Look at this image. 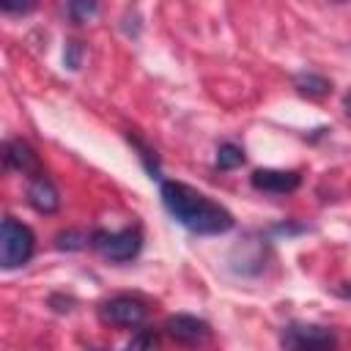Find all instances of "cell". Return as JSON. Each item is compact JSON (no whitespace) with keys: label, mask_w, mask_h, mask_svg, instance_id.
I'll list each match as a JSON object with an SVG mask.
<instances>
[{"label":"cell","mask_w":351,"mask_h":351,"mask_svg":"<svg viewBox=\"0 0 351 351\" xmlns=\"http://www.w3.org/2000/svg\"><path fill=\"white\" fill-rule=\"evenodd\" d=\"M159 192H162V203L170 211V217L192 233L217 236V233H225L233 228V214L189 184L162 181Z\"/></svg>","instance_id":"1"},{"label":"cell","mask_w":351,"mask_h":351,"mask_svg":"<svg viewBox=\"0 0 351 351\" xmlns=\"http://www.w3.org/2000/svg\"><path fill=\"white\" fill-rule=\"evenodd\" d=\"M36 250V236L27 225L14 217H5L0 225V263L3 269H16L30 261Z\"/></svg>","instance_id":"2"},{"label":"cell","mask_w":351,"mask_h":351,"mask_svg":"<svg viewBox=\"0 0 351 351\" xmlns=\"http://www.w3.org/2000/svg\"><path fill=\"white\" fill-rule=\"evenodd\" d=\"M101 258L107 261H115V263H123V261H132L140 247H143V233L140 228H123V230H96L90 233V241H88Z\"/></svg>","instance_id":"3"},{"label":"cell","mask_w":351,"mask_h":351,"mask_svg":"<svg viewBox=\"0 0 351 351\" xmlns=\"http://www.w3.org/2000/svg\"><path fill=\"white\" fill-rule=\"evenodd\" d=\"M145 315H148V307L137 296H112V299L99 304V321L107 324V326L134 329L145 321Z\"/></svg>","instance_id":"4"},{"label":"cell","mask_w":351,"mask_h":351,"mask_svg":"<svg viewBox=\"0 0 351 351\" xmlns=\"http://www.w3.org/2000/svg\"><path fill=\"white\" fill-rule=\"evenodd\" d=\"M280 343H282L285 348H310V351H315V348H332V346L337 343V337H335V332L326 329V326H315V324H291V326H285Z\"/></svg>","instance_id":"5"},{"label":"cell","mask_w":351,"mask_h":351,"mask_svg":"<svg viewBox=\"0 0 351 351\" xmlns=\"http://www.w3.org/2000/svg\"><path fill=\"white\" fill-rule=\"evenodd\" d=\"M3 156H5V165H8V167L19 170V173L27 176V178L44 176V167H41L38 154H36L33 145L25 143V140H8L5 148H3Z\"/></svg>","instance_id":"6"},{"label":"cell","mask_w":351,"mask_h":351,"mask_svg":"<svg viewBox=\"0 0 351 351\" xmlns=\"http://www.w3.org/2000/svg\"><path fill=\"white\" fill-rule=\"evenodd\" d=\"M250 184L258 192L269 195H288L302 184V176L296 170H255L250 176Z\"/></svg>","instance_id":"7"},{"label":"cell","mask_w":351,"mask_h":351,"mask_svg":"<svg viewBox=\"0 0 351 351\" xmlns=\"http://www.w3.org/2000/svg\"><path fill=\"white\" fill-rule=\"evenodd\" d=\"M165 332H167L173 340H178V343H203V340L211 335V326H208L203 318H197V315L181 313V315L167 318Z\"/></svg>","instance_id":"8"},{"label":"cell","mask_w":351,"mask_h":351,"mask_svg":"<svg viewBox=\"0 0 351 351\" xmlns=\"http://www.w3.org/2000/svg\"><path fill=\"white\" fill-rule=\"evenodd\" d=\"M27 203H30L38 214H52V211H58V206H60V195H58L55 184H52L47 176H36V178H30V184H27Z\"/></svg>","instance_id":"9"},{"label":"cell","mask_w":351,"mask_h":351,"mask_svg":"<svg viewBox=\"0 0 351 351\" xmlns=\"http://www.w3.org/2000/svg\"><path fill=\"white\" fill-rule=\"evenodd\" d=\"M293 88L302 93V96H310V99H321L326 93H332V82L321 74H313V71H304V74H296L293 77Z\"/></svg>","instance_id":"10"},{"label":"cell","mask_w":351,"mask_h":351,"mask_svg":"<svg viewBox=\"0 0 351 351\" xmlns=\"http://www.w3.org/2000/svg\"><path fill=\"white\" fill-rule=\"evenodd\" d=\"M63 5L74 25H85L99 14V0H63Z\"/></svg>","instance_id":"11"},{"label":"cell","mask_w":351,"mask_h":351,"mask_svg":"<svg viewBox=\"0 0 351 351\" xmlns=\"http://www.w3.org/2000/svg\"><path fill=\"white\" fill-rule=\"evenodd\" d=\"M244 151L236 145V143H222L217 148V167L219 170H233V167H241L244 165Z\"/></svg>","instance_id":"12"},{"label":"cell","mask_w":351,"mask_h":351,"mask_svg":"<svg viewBox=\"0 0 351 351\" xmlns=\"http://www.w3.org/2000/svg\"><path fill=\"white\" fill-rule=\"evenodd\" d=\"M129 143L140 151V159H143V165L148 167V173H151L154 178H159V162H156V154H154L148 145H143V140H140V137H134V134H129Z\"/></svg>","instance_id":"13"},{"label":"cell","mask_w":351,"mask_h":351,"mask_svg":"<svg viewBox=\"0 0 351 351\" xmlns=\"http://www.w3.org/2000/svg\"><path fill=\"white\" fill-rule=\"evenodd\" d=\"M38 5V0H0V8L11 16H25Z\"/></svg>","instance_id":"14"},{"label":"cell","mask_w":351,"mask_h":351,"mask_svg":"<svg viewBox=\"0 0 351 351\" xmlns=\"http://www.w3.org/2000/svg\"><path fill=\"white\" fill-rule=\"evenodd\" d=\"M85 241H88V236H82L77 230H66L58 236V250H80V247H85Z\"/></svg>","instance_id":"15"},{"label":"cell","mask_w":351,"mask_h":351,"mask_svg":"<svg viewBox=\"0 0 351 351\" xmlns=\"http://www.w3.org/2000/svg\"><path fill=\"white\" fill-rule=\"evenodd\" d=\"M80 55H82L80 41H66V66L69 69H80Z\"/></svg>","instance_id":"16"},{"label":"cell","mask_w":351,"mask_h":351,"mask_svg":"<svg viewBox=\"0 0 351 351\" xmlns=\"http://www.w3.org/2000/svg\"><path fill=\"white\" fill-rule=\"evenodd\" d=\"M156 343H159V337H156L154 332H143L140 337H132V343H129V346H132V348H137V346H156Z\"/></svg>","instance_id":"17"},{"label":"cell","mask_w":351,"mask_h":351,"mask_svg":"<svg viewBox=\"0 0 351 351\" xmlns=\"http://www.w3.org/2000/svg\"><path fill=\"white\" fill-rule=\"evenodd\" d=\"M343 107H346V112H348V118H351V93H346V99H343Z\"/></svg>","instance_id":"18"},{"label":"cell","mask_w":351,"mask_h":351,"mask_svg":"<svg viewBox=\"0 0 351 351\" xmlns=\"http://www.w3.org/2000/svg\"><path fill=\"white\" fill-rule=\"evenodd\" d=\"M346 293H348V296H351V288H348V291H346Z\"/></svg>","instance_id":"19"},{"label":"cell","mask_w":351,"mask_h":351,"mask_svg":"<svg viewBox=\"0 0 351 351\" xmlns=\"http://www.w3.org/2000/svg\"><path fill=\"white\" fill-rule=\"evenodd\" d=\"M337 3H346V0H337Z\"/></svg>","instance_id":"20"}]
</instances>
